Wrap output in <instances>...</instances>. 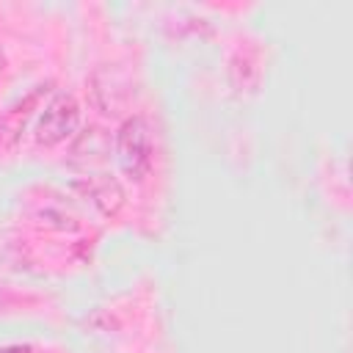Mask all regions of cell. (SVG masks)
<instances>
[{"mask_svg": "<svg viewBox=\"0 0 353 353\" xmlns=\"http://www.w3.org/2000/svg\"><path fill=\"white\" fill-rule=\"evenodd\" d=\"M116 160L121 165V171L132 179H146L152 171V160H154V143H152V130L146 124V119L132 116L127 119L119 132H116Z\"/></svg>", "mask_w": 353, "mask_h": 353, "instance_id": "obj_1", "label": "cell"}, {"mask_svg": "<svg viewBox=\"0 0 353 353\" xmlns=\"http://www.w3.org/2000/svg\"><path fill=\"white\" fill-rule=\"evenodd\" d=\"M0 353H30V347L28 345H6V347H0Z\"/></svg>", "mask_w": 353, "mask_h": 353, "instance_id": "obj_4", "label": "cell"}, {"mask_svg": "<svg viewBox=\"0 0 353 353\" xmlns=\"http://www.w3.org/2000/svg\"><path fill=\"white\" fill-rule=\"evenodd\" d=\"M74 190H80L102 215H116L121 201H124V193H121V185L108 176V174H94V176H83L74 182Z\"/></svg>", "mask_w": 353, "mask_h": 353, "instance_id": "obj_3", "label": "cell"}, {"mask_svg": "<svg viewBox=\"0 0 353 353\" xmlns=\"http://www.w3.org/2000/svg\"><path fill=\"white\" fill-rule=\"evenodd\" d=\"M77 127H80V108H77L74 97L55 94L44 105L41 119L36 121V141L41 146H55V143L66 141L69 135H74Z\"/></svg>", "mask_w": 353, "mask_h": 353, "instance_id": "obj_2", "label": "cell"}]
</instances>
